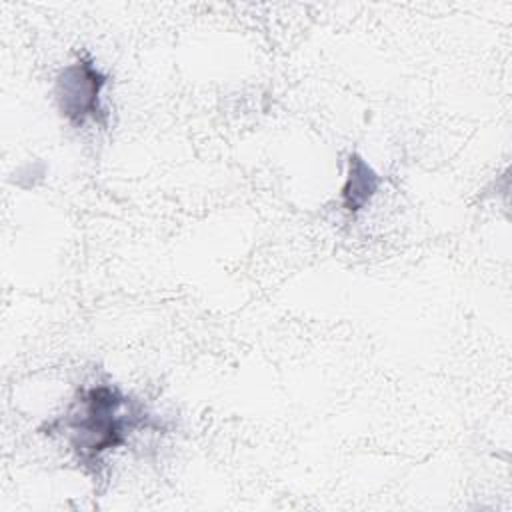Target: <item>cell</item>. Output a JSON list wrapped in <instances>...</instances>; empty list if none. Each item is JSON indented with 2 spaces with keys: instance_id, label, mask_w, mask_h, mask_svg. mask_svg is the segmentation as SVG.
I'll return each instance as SVG.
<instances>
[{
  "instance_id": "cell-2",
  "label": "cell",
  "mask_w": 512,
  "mask_h": 512,
  "mask_svg": "<svg viewBox=\"0 0 512 512\" xmlns=\"http://www.w3.org/2000/svg\"><path fill=\"white\" fill-rule=\"evenodd\" d=\"M106 86L108 74L88 52H78L70 64L60 68L54 80L58 114L72 128H84L88 122L106 126L108 110L102 96Z\"/></svg>"
},
{
  "instance_id": "cell-1",
  "label": "cell",
  "mask_w": 512,
  "mask_h": 512,
  "mask_svg": "<svg viewBox=\"0 0 512 512\" xmlns=\"http://www.w3.org/2000/svg\"><path fill=\"white\" fill-rule=\"evenodd\" d=\"M152 416L142 402L122 392L112 382H94L82 386L60 416L46 422L42 432L60 434L74 460L98 472L104 458L128 444L140 428H150Z\"/></svg>"
},
{
  "instance_id": "cell-3",
  "label": "cell",
  "mask_w": 512,
  "mask_h": 512,
  "mask_svg": "<svg viewBox=\"0 0 512 512\" xmlns=\"http://www.w3.org/2000/svg\"><path fill=\"white\" fill-rule=\"evenodd\" d=\"M380 176L372 164L358 152H350L346 160V176L340 190V204L344 212L358 214L364 210L380 188Z\"/></svg>"
}]
</instances>
